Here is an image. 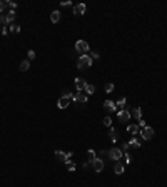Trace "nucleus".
<instances>
[{
    "instance_id": "6e6552de",
    "label": "nucleus",
    "mask_w": 167,
    "mask_h": 187,
    "mask_svg": "<svg viewBox=\"0 0 167 187\" xmlns=\"http://www.w3.org/2000/svg\"><path fill=\"white\" fill-rule=\"evenodd\" d=\"M85 12H87V5H85V4L74 5V14H75V15H84Z\"/></svg>"
},
{
    "instance_id": "20e7f679",
    "label": "nucleus",
    "mask_w": 167,
    "mask_h": 187,
    "mask_svg": "<svg viewBox=\"0 0 167 187\" xmlns=\"http://www.w3.org/2000/svg\"><path fill=\"white\" fill-rule=\"evenodd\" d=\"M89 49H90V47H89V43L85 42V40H77L75 42V50L79 52V54H87L89 52Z\"/></svg>"
},
{
    "instance_id": "9b49d317",
    "label": "nucleus",
    "mask_w": 167,
    "mask_h": 187,
    "mask_svg": "<svg viewBox=\"0 0 167 187\" xmlns=\"http://www.w3.org/2000/svg\"><path fill=\"white\" fill-rule=\"evenodd\" d=\"M127 132L134 137V135H137V134H140V127H139L137 124H129V125H127Z\"/></svg>"
},
{
    "instance_id": "1a4fd4ad",
    "label": "nucleus",
    "mask_w": 167,
    "mask_h": 187,
    "mask_svg": "<svg viewBox=\"0 0 167 187\" xmlns=\"http://www.w3.org/2000/svg\"><path fill=\"white\" fill-rule=\"evenodd\" d=\"M85 87H87V82H85L82 77H77V79H75V89L79 90V92H84Z\"/></svg>"
},
{
    "instance_id": "f8f14e48",
    "label": "nucleus",
    "mask_w": 167,
    "mask_h": 187,
    "mask_svg": "<svg viewBox=\"0 0 167 187\" xmlns=\"http://www.w3.org/2000/svg\"><path fill=\"white\" fill-rule=\"evenodd\" d=\"M92 167H94L95 172H102V170H104V160L97 157V159H95V162L92 164Z\"/></svg>"
},
{
    "instance_id": "cd10ccee",
    "label": "nucleus",
    "mask_w": 167,
    "mask_h": 187,
    "mask_svg": "<svg viewBox=\"0 0 167 187\" xmlns=\"http://www.w3.org/2000/svg\"><path fill=\"white\" fill-rule=\"evenodd\" d=\"M5 7H10L12 10H15V8H17V4H15V2H5Z\"/></svg>"
},
{
    "instance_id": "5701e85b",
    "label": "nucleus",
    "mask_w": 167,
    "mask_h": 187,
    "mask_svg": "<svg viewBox=\"0 0 167 187\" xmlns=\"http://www.w3.org/2000/svg\"><path fill=\"white\" fill-rule=\"evenodd\" d=\"M29 68H30V62L29 60H24L22 64H20V70H22V72H27Z\"/></svg>"
},
{
    "instance_id": "ddd939ff",
    "label": "nucleus",
    "mask_w": 167,
    "mask_h": 187,
    "mask_svg": "<svg viewBox=\"0 0 167 187\" xmlns=\"http://www.w3.org/2000/svg\"><path fill=\"white\" fill-rule=\"evenodd\" d=\"M104 109H106L107 112H115L117 105H115V102H112V100H106L104 102Z\"/></svg>"
},
{
    "instance_id": "4468645a",
    "label": "nucleus",
    "mask_w": 167,
    "mask_h": 187,
    "mask_svg": "<svg viewBox=\"0 0 167 187\" xmlns=\"http://www.w3.org/2000/svg\"><path fill=\"white\" fill-rule=\"evenodd\" d=\"M124 170H125V167H124V164L120 160H117L115 164H114V172L117 174V176H120V174H124Z\"/></svg>"
},
{
    "instance_id": "7c9ffc66",
    "label": "nucleus",
    "mask_w": 167,
    "mask_h": 187,
    "mask_svg": "<svg viewBox=\"0 0 167 187\" xmlns=\"http://www.w3.org/2000/svg\"><path fill=\"white\" fill-rule=\"evenodd\" d=\"M89 57L94 60V59H99V54H97V52H90V55H89Z\"/></svg>"
},
{
    "instance_id": "393cba45",
    "label": "nucleus",
    "mask_w": 167,
    "mask_h": 187,
    "mask_svg": "<svg viewBox=\"0 0 167 187\" xmlns=\"http://www.w3.org/2000/svg\"><path fill=\"white\" fill-rule=\"evenodd\" d=\"M104 125H106V127H112V119H110V115L104 117Z\"/></svg>"
},
{
    "instance_id": "473e14b6",
    "label": "nucleus",
    "mask_w": 167,
    "mask_h": 187,
    "mask_svg": "<svg viewBox=\"0 0 167 187\" xmlns=\"http://www.w3.org/2000/svg\"><path fill=\"white\" fill-rule=\"evenodd\" d=\"M4 8H5V2H0V14L4 12Z\"/></svg>"
},
{
    "instance_id": "f257e3e1",
    "label": "nucleus",
    "mask_w": 167,
    "mask_h": 187,
    "mask_svg": "<svg viewBox=\"0 0 167 187\" xmlns=\"http://www.w3.org/2000/svg\"><path fill=\"white\" fill-rule=\"evenodd\" d=\"M74 97H75V94L64 92V95H62V97L57 100V107L58 109H67L70 105V102H74Z\"/></svg>"
},
{
    "instance_id": "0eeeda50",
    "label": "nucleus",
    "mask_w": 167,
    "mask_h": 187,
    "mask_svg": "<svg viewBox=\"0 0 167 187\" xmlns=\"http://www.w3.org/2000/svg\"><path fill=\"white\" fill-rule=\"evenodd\" d=\"M154 134H156V132H154L152 127H147V125H145L144 129H140V135H142V139H144V140H150V139L154 137Z\"/></svg>"
},
{
    "instance_id": "7ed1b4c3",
    "label": "nucleus",
    "mask_w": 167,
    "mask_h": 187,
    "mask_svg": "<svg viewBox=\"0 0 167 187\" xmlns=\"http://www.w3.org/2000/svg\"><path fill=\"white\" fill-rule=\"evenodd\" d=\"M92 65V59L89 57L87 54H84L79 57V60H77V67L79 68H89Z\"/></svg>"
},
{
    "instance_id": "6ab92c4d",
    "label": "nucleus",
    "mask_w": 167,
    "mask_h": 187,
    "mask_svg": "<svg viewBox=\"0 0 167 187\" xmlns=\"http://www.w3.org/2000/svg\"><path fill=\"white\" fill-rule=\"evenodd\" d=\"M50 20L54 22V24H57V22L60 20V12H58V10H54V12H52V14H50Z\"/></svg>"
},
{
    "instance_id": "412c9836",
    "label": "nucleus",
    "mask_w": 167,
    "mask_h": 187,
    "mask_svg": "<svg viewBox=\"0 0 167 187\" xmlns=\"http://www.w3.org/2000/svg\"><path fill=\"white\" fill-rule=\"evenodd\" d=\"M125 104H127V99H125V97L119 99V100L115 102V105H117V107H120V110H124V107H125Z\"/></svg>"
},
{
    "instance_id": "a211bd4d",
    "label": "nucleus",
    "mask_w": 167,
    "mask_h": 187,
    "mask_svg": "<svg viewBox=\"0 0 167 187\" xmlns=\"http://www.w3.org/2000/svg\"><path fill=\"white\" fill-rule=\"evenodd\" d=\"M127 144H129V147H132V149H139V147H140V142H139L135 137H132V139L129 140Z\"/></svg>"
},
{
    "instance_id": "c9c22d12",
    "label": "nucleus",
    "mask_w": 167,
    "mask_h": 187,
    "mask_svg": "<svg viewBox=\"0 0 167 187\" xmlns=\"http://www.w3.org/2000/svg\"><path fill=\"white\" fill-rule=\"evenodd\" d=\"M2 24H5V18L4 17H0V25H2Z\"/></svg>"
},
{
    "instance_id": "72a5a7b5",
    "label": "nucleus",
    "mask_w": 167,
    "mask_h": 187,
    "mask_svg": "<svg viewBox=\"0 0 167 187\" xmlns=\"http://www.w3.org/2000/svg\"><path fill=\"white\" fill-rule=\"evenodd\" d=\"M7 33H8V29H7V27H4V29H2V35H7Z\"/></svg>"
},
{
    "instance_id": "f3484780",
    "label": "nucleus",
    "mask_w": 167,
    "mask_h": 187,
    "mask_svg": "<svg viewBox=\"0 0 167 187\" xmlns=\"http://www.w3.org/2000/svg\"><path fill=\"white\" fill-rule=\"evenodd\" d=\"M109 137L112 142H117L119 140V135H117V130L114 129V127H109Z\"/></svg>"
},
{
    "instance_id": "f03ea898",
    "label": "nucleus",
    "mask_w": 167,
    "mask_h": 187,
    "mask_svg": "<svg viewBox=\"0 0 167 187\" xmlns=\"http://www.w3.org/2000/svg\"><path fill=\"white\" fill-rule=\"evenodd\" d=\"M74 152H64V151H55V157H57V160L60 162H65V164H70V159H72Z\"/></svg>"
},
{
    "instance_id": "39448f33",
    "label": "nucleus",
    "mask_w": 167,
    "mask_h": 187,
    "mask_svg": "<svg viewBox=\"0 0 167 187\" xmlns=\"http://www.w3.org/2000/svg\"><path fill=\"white\" fill-rule=\"evenodd\" d=\"M107 154H109V157L112 159V160H120V159H122V155H124V152H122V149H119V147H114V149H110L109 152H107Z\"/></svg>"
},
{
    "instance_id": "2f4dec72",
    "label": "nucleus",
    "mask_w": 167,
    "mask_h": 187,
    "mask_svg": "<svg viewBox=\"0 0 167 187\" xmlns=\"http://www.w3.org/2000/svg\"><path fill=\"white\" fill-rule=\"evenodd\" d=\"M137 125L140 127V129H144V127H145V120H142V119H140V120H139V124H137Z\"/></svg>"
},
{
    "instance_id": "423d86ee",
    "label": "nucleus",
    "mask_w": 167,
    "mask_h": 187,
    "mask_svg": "<svg viewBox=\"0 0 167 187\" xmlns=\"http://www.w3.org/2000/svg\"><path fill=\"white\" fill-rule=\"evenodd\" d=\"M131 112L129 110H125V109H124V110H119L117 112V119H119V122H122V124H127L129 120H131Z\"/></svg>"
},
{
    "instance_id": "bb28decb",
    "label": "nucleus",
    "mask_w": 167,
    "mask_h": 187,
    "mask_svg": "<svg viewBox=\"0 0 167 187\" xmlns=\"http://www.w3.org/2000/svg\"><path fill=\"white\" fill-rule=\"evenodd\" d=\"M124 159H125V164H131L132 162V157H131V154H127V152H124V155H122Z\"/></svg>"
},
{
    "instance_id": "dca6fc26",
    "label": "nucleus",
    "mask_w": 167,
    "mask_h": 187,
    "mask_svg": "<svg viewBox=\"0 0 167 187\" xmlns=\"http://www.w3.org/2000/svg\"><path fill=\"white\" fill-rule=\"evenodd\" d=\"M129 112H131V115H134L137 120L142 119V109H140V107H134L132 110H129Z\"/></svg>"
},
{
    "instance_id": "c85d7f7f",
    "label": "nucleus",
    "mask_w": 167,
    "mask_h": 187,
    "mask_svg": "<svg viewBox=\"0 0 167 187\" xmlns=\"http://www.w3.org/2000/svg\"><path fill=\"white\" fill-rule=\"evenodd\" d=\"M27 55H29L30 60H32V59H35V52H33V50H29V52H27Z\"/></svg>"
},
{
    "instance_id": "2eb2a0df",
    "label": "nucleus",
    "mask_w": 167,
    "mask_h": 187,
    "mask_svg": "<svg viewBox=\"0 0 167 187\" xmlns=\"http://www.w3.org/2000/svg\"><path fill=\"white\" fill-rule=\"evenodd\" d=\"M85 155H87V162L90 164V166L95 162V159H97V154H95V151H92V149H89V151H87V154H85Z\"/></svg>"
},
{
    "instance_id": "9d476101",
    "label": "nucleus",
    "mask_w": 167,
    "mask_h": 187,
    "mask_svg": "<svg viewBox=\"0 0 167 187\" xmlns=\"http://www.w3.org/2000/svg\"><path fill=\"white\" fill-rule=\"evenodd\" d=\"M89 97L87 95H84V94H75V97H74V102L79 105H84V104H87Z\"/></svg>"
},
{
    "instance_id": "b1692460",
    "label": "nucleus",
    "mask_w": 167,
    "mask_h": 187,
    "mask_svg": "<svg viewBox=\"0 0 167 187\" xmlns=\"http://www.w3.org/2000/svg\"><path fill=\"white\" fill-rule=\"evenodd\" d=\"M104 89H106V92H107V94H110L114 89H115V85H114L112 82H109V84H106V87H104Z\"/></svg>"
},
{
    "instance_id": "a878e982",
    "label": "nucleus",
    "mask_w": 167,
    "mask_h": 187,
    "mask_svg": "<svg viewBox=\"0 0 167 187\" xmlns=\"http://www.w3.org/2000/svg\"><path fill=\"white\" fill-rule=\"evenodd\" d=\"M8 32L18 33V32H20V27H18V25H10V27H8Z\"/></svg>"
},
{
    "instance_id": "aec40b11",
    "label": "nucleus",
    "mask_w": 167,
    "mask_h": 187,
    "mask_svg": "<svg viewBox=\"0 0 167 187\" xmlns=\"http://www.w3.org/2000/svg\"><path fill=\"white\" fill-rule=\"evenodd\" d=\"M4 18H5V24H10V22H14V18H15V10H10Z\"/></svg>"
},
{
    "instance_id": "f704fd0d",
    "label": "nucleus",
    "mask_w": 167,
    "mask_h": 187,
    "mask_svg": "<svg viewBox=\"0 0 167 187\" xmlns=\"http://www.w3.org/2000/svg\"><path fill=\"white\" fill-rule=\"evenodd\" d=\"M62 5H64V7H67V5H70V2H69V0H64V2H62Z\"/></svg>"
},
{
    "instance_id": "c756f323",
    "label": "nucleus",
    "mask_w": 167,
    "mask_h": 187,
    "mask_svg": "<svg viewBox=\"0 0 167 187\" xmlns=\"http://www.w3.org/2000/svg\"><path fill=\"white\" fill-rule=\"evenodd\" d=\"M67 166H69V172H74V170H75V164L70 162V164H67Z\"/></svg>"
},
{
    "instance_id": "4be33fe9",
    "label": "nucleus",
    "mask_w": 167,
    "mask_h": 187,
    "mask_svg": "<svg viewBox=\"0 0 167 187\" xmlns=\"http://www.w3.org/2000/svg\"><path fill=\"white\" fill-rule=\"evenodd\" d=\"M84 92L87 94V97H89V95H92V94L95 92V87L92 85V84H87V87H85V90H84Z\"/></svg>"
}]
</instances>
